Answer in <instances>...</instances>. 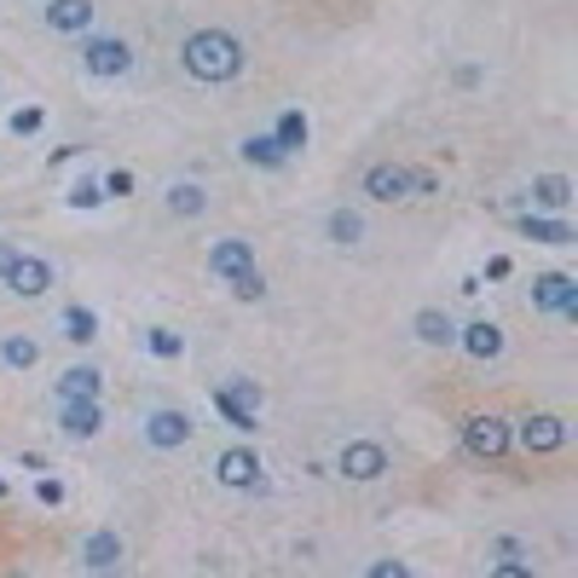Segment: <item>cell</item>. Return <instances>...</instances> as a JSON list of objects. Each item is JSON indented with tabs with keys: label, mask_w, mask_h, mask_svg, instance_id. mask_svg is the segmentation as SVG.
<instances>
[{
	"label": "cell",
	"mask_w": 578,
	"mask_h": 578,
	"mask_svg": "<svg viewBox=\"0 0 578 578\" xmlns=\"http://www.w3.org/2000/svg\"><path fill=\"white\" fill-rule=\"evenodd\" d=\"M58 428H65L70 440H93V434L105 428V411H99V400H58Z\"/></svg>",
	"instance_id": "12"
},
{
	"label": "cell",
	"mask_w": 578,
	"mask_h": 578,
	"mask_svg": "<svg viewBox=\"0 0 578 578\" xmlns=\"http://www.w3.org/2000/svg\"><path fill=\"white\" fill-rule=\"evenodd\" d=\"M458 347H463L469 359H498V354H504V330L492 324V319H481V324L458 330Z\"/></svg>",
	"instance_id": "14"
},
{
	"label": "cell",
	"mask_w": 578,
	"mask_h": 578,
	"mask_svg": "<svg viewBox=\"0 0 578 578\" xmlns=\"http://www.w3.org/2000/svg\"><path fill=\"white\" fill-rule=\"evenodd\" d=\"M567 203H573V180L567 174H539V180H532V209L562 215Z\"/></svg>",
	"instance_id": "17"
},
{
	"label": "cell",
	"mask_w": 578,
	"mask_h": 578,
	"mask_svg": "<svg viewBox=\"0 0 578 578\" xmlns=\"http://www.w3.org/2000/svg\"><path fill=\"white\" fill-rule=\"evenodd\" d=\"M18 255H24V243H7V238H0V278L12 273V261H18Z\"/></svg>",
	"instance_id": "35"
},
{
	"label": "cell",
	"mask_w": 578,
	"mask_h": 578,
	"mask_svg": "<svg viewBox=\"0 0 578 578\" xmlns=\"http://www.w3.org/2000/svg\"><path fill=\"white\" fill-rule=\"evenodd\" d=\"M330 238H336V243H359L365 238V220L354 209H336V215H330Z\"/></svg>",
	"instance_id": "26"
},
{
	"label": "cell",
	"mask_w": 578,
	"mask_h": 578,
	"mask_svg": "<svg viewBox=\"0 0 578 578\" xmlns=\"http://www.w3.org/2000/svg\"><path fill=\"white\" fill-rule=\"evenodd\" d=\"M47 30H58V35H81L93 24V0H47Z\"/></svg>",
	"instance_id": "13"
},
{
	"label": "cell",
	"mask_w": 578,
	"mask_h": 578,
	"mask_svg": "<svg viewBox=\"0 0 578 578\" xmlns=\"http://www.w3.org/2000/svg\"><path fill=\"white\" fill-rule=\"evenodd\" d=\"M0 284H7L18 301H41V296L53 289V266L41 261V255H18V261H12V273L0 278Z\"/></svg>",
	"instance_id": "4"
},
{
	"label": "cell",
	"mask_w": 578,
	"mask_h": 578,
	"mask_svg": "<svg viewBox=\"0 0 578 578\" xmlns=\"http://www.w3.org/2000/svg\"><path fill=\"white\" fill-rule=\"evenodd\" d=\"M81 562H88V573H105V567H122V539L111 527L88 532V544H81Z\"/></svg>",
	"instance_id": "16"
},
{
	"label": "cell",
	"mask_w": 578,
	"mask_h": 578,
	"mask_svg": "<svg viewBox=\"0 0 578 578\" xmlns=\"http://www.w3.org/2000/svg\"><path fill=\"white\" fill-rule=\"evenodd\" d=\"M81 70L99 76V81L128 76L134 70V47H128V41H116V35H99V41H88V53H81Z\"/></svg>",
	"instance_id": "2"
},
{
	"label": "cell",
	"mask_w": 578,
	"mask_h": 578,
	"mask_svg": "<svg viewBox=\"0 0 578 578\" xmlns=\"http://www.w3.org/2000/svg\"><path fill=\"white\" fill-rule=\"evenodd\" d=\"M162 203H169L180 220H192V215L209 209V192H203V185H192V180H180V185H169V197H162Z\"/></svg>",
	"instance_id": "21"
},
{
	"label": "cell",
	"mask_w": 578,
	"mask_h": 578,
	"mask_svg": "<svg viewBox=\"0 0 578 578\" xmlns=\"http://www.w3.org/2000/svg\"><path fill=\"white\" fill-rule=\"evenodd\" d=\"M215 411H220V417L232 423L238 434H250V428H255V411H243V405H238L232 394H226V388H215Z\"/></svg>",
	"instance_id": "25"
},
{
	"label": "cell",
	"mask_w": 578,
	"mask_h": 578,
	"mask_svg": "<svg viewBox=\"0 0 578 578\" xmlns=\"http://www.w3.org/2000/svg\"><path fill=\"white\" fill-rule=\"evenodd\" d=\"M144 440H151L157 451H180L185 440H192V417L185 411H144Z\"/></svg>",
	"instance_id": "7"
},
{
	"label": "cell",
	"mask_w": 578,
	"mask_h": 578,
	"mask_svg": "<svg viewBox=\"0 0 578 578\" xmlns=\"http://www.w3.org/2000/svg\"><path fill=\"white\" fill-rule=\"evenodd\" d=\"M307 134H313V128H307V116H301V111H284V116H278V128H273V139L284 144V157L307 151Z\"/></svg>",
	"instance_id": "23"
},
{
	"label": "cell",
	"mask_w": 578,
	"mask_h": 578,
	"mask_svg": "<svg viewBox=\"0 0 578 578\" xmlns=\"http://www.w3.org/2000/svg\"><path fill=\"white\" fill-rule=\"evenodd\" d=\"M509 555H527L521 539H498V562H509Z\"/></svg>",
	"instance_id": "37"
},
{
	"label": "cell",
	"mask_w": 578,
	"mask_h": 578,
	"mask_svg": "<svg viewBox=\"0 0 578 578\" xmlns=\"http://www.w3.org/2000/svg\"><path fill=\"white\" fill-rule=\"evenodd\" d=\"M365 197L405 203L411 197V169H400V162H370V169H365Z\"/></svg>",
	"instance_id": "11"
},
{
	"label": "cell",
	"mask_w": 578,
	"mask_h": 578,
	"mask_svg": "<svg viewBox=\"0 0 578 578\" xmlns=\"http://www.w3.org/2000/svg\"><path fill=\"white\" fill-rule=\"evenodd\" d=\"M463 446L474 458H504L509 451V423L504 417H469L463 423Z\"/></svg>",
	"instance_id": "10"
},
{
	"label": "cell",
	"mask_w": 578,
	"mask_h": 578,
	"mask_svg": "<svg viewBox=\"0 0 578 578\" xmlns=\"http://www.w3.org/2000/svg\"><path fill=\"white\" fill-rule=\"evenodd\" d=\"M99 203H105V185H93V180L70 185V209H99Z\"/></svg>",
	"instance_id": "28"
},
{
	"label": "cell",
	"mask_w": 578,
	"mask_h": 578,
	"mask_svg": "<svg viewBox=\"0 0 578 578\" xmlns=\"http://www.w3.org/2000/svg\"><path fill=\"white\" fill-rule=\"evenodd\" d=\"M99 388H105V377H99L93 365H70L65 377H58V400H99Z\"/></svg>",
	"instance_id": "18"
},
{
	"label": "cell",
	"mask_w": 578,
	"mask_h": 578,
	"mask_svg": "<svg viewBox=\"0 0 578 578\" xmlns=\"http://www.w3.org/2000/svg\"><path fill=\"white\" fill-rule=\"evenodd\" d=\"M105 192H111V197H128V192H134V174H128V169H111V174H105Z\"/></svg>",
	"instance_id": "33"
},
{
	"label": "cell",
	"mask_w": 578,
	"mask_h": 578,
	"mask_svg": "<svg viewBox=\"0 0 578 578\" xmlns=\"http://www.w3.org/2000/svg\"><path fill=\"white\" fill-rule=\"evenodd\" d=\"M35 492H41V504H65V481H41Z\"/></svg>",
	"instance_id": "36"
},
{
	"label": "cell",
	"mask_w": 578,
	"mask_h": 578,
	"mask_svg": "<svg viewBox=\"0 0 578 578\" xmlns=\"http://www.w3.org/2000/svg\"><path fill=\"white\" fill-rule=\"evenodd\" d=\"M509 440H521L527 451H562V446H567V423L555 417V411H532V417L515 428Z\"/></svg>",
	"instance_id": "6"
},
{
	"label": "cell",
	"mask_w": 578,
	"mask_h": 578,
	"mask_svg": "<svg viewBox=\"0 0 578 578\" xmlns=\"http://www.w3.org/2000/svg\"><path fill=\"white\" fill-rule=\"evenodd\" d=\"M532 307L562 313V319H578V278H567V273H539V278H532Z\"/></svg>",
	"instance_id": "3"
},
{
	"label": "cell",
	"mask_w": 578,
	"mask_h": 578,
	"mask_svg": "<svg viewBox=\"0 0 578 578\" xmlns=\"http://www.w3.org/2000/svg\"><path fill=\"white\" fill-rule=\"evenodd\" d=\"M209 273L215 278H243V273H255V243H243V238H220L209 243Z\"/></svg>",
	"instance_id": "8"
},
{
	"label": "cell",
	"mask_w": 578,
	"mask_h": 578,
	"mask_svg": "<svg viewBox=\"0 0 578 578\" xmlns=\"http://www.w3.org/2000/svg\"><path fill=\"white\" fill-rule=\"evenodd\" d=\"M411 330H417L423 347H458V324H451L440 307H423V313L411 319Z\"/></svg>",
	"instance_id": "15"
},
{
	"label": "cell",
	"mask_w": 578,
	"mask_h": 578,
	"mask_svg": "<svg viewBox=\"0 0 578 578\" xmlns=\"http://www.w3.org/2000/svg\"><path fill=\"white\" fill-rule=\"evenodd\" d=\"M232 296H238V301H261V296H266L261 266H255V273H243V278H232Z\"/></svg>",
	"instance_id": "29"
},
{
	"label": "cell",
	"mask_w": 578,
	"mask_h": 578,
	"mask_svg": "<svg viewBox=\"0 0 578 578\" xmlns=\"http://www.w3.org/2000/svg\"><path fill=\"white\" fill-rule=\"evenodd\" d=\"M365 578H411V567H405V562H377Z\"/></svg>",
	"instance_id": "34"
},
{
	"label": "cell",
	"mask_w": 578,
	"mask_h": 578,
	"mask_svg": "<svg viewBox=\"0 0 578 578\" xmlns=\"http://www.w3.org/2000/svg\"><path fill=\"white\" fill-rule=\"evenodd\" d=\"M180 65H185V76H192V81L220 88V81H232L243 70V41L226 35V30H197V35H185Z\"/></svg>",
	"instance_id": "1"
},
{
	"label": "cell",
	"mask_w": 578,
	"mask_h": 578,
	"mask_svg": "<svg viewBox=\"0 0 578 578\" xmlns=\"http://www.w3.org/2000/svg\"><path fill=\"white\" fill-rule=\"evenodd\" d=\"M215 481L220 486H232V492H250L261 486V458L250 446H232V451H220V463H215Z\"/></svg>",
	"instance_id": "9"
},
{
	"label": "cell",
	"mask_w": 578,
	"mask_h": 578,
	"mask_svg": "<svg viewBox=\"0 0 578 578\" xmlns=\"http://www.w3.org/2000/svg\"><path fill=\"white\" fill-rule=\"evenodd\" d=\"M151 354H157V359H180L185 342L174 336V330H151Z\"/></svg>",
	"instance_id": "30"
},
{
	"label": "cell",
	"mask_w": 578,
	"mask_h": 578,
	"mask_svg": "<svg viewBox=\"0 0 578 578\" xmlns=\"http://www.w3.org/2000/svg\"><path fill=\"white\" fill-rule=\"evenodd\" d=\"M226 394H232L243 411H261V388H255V382H243V377H238V382H226Z\"/></svg>",
	"instance_id": "31"
},
{
	"label": "cell",
	"mask_w": 578,
	"mask_h": 578,
	"mask_svg": "<svg viewBox=\"0 0 578 578\" xmlns=\"http://www.w3.org/2000/svg\"><path fill=\"white\" fill-rule=\"evenodd\" d=\"M93 578H122V573H116V567H105V573H93Z\"/></svg>",
	"instance_id": "38"
},
{
	"label": "cell",
	"mask_w": 578,
	"mask_h": 578,
	"mask_svg": "<svg viewBox=\"0 0 578 578\" xmlns=\"http://www.w3.org/2000/svg\"><path fill=\"white\" fill-rule=\"evenodd\" d=\"M41 122H47V111L30 105V111H18V116H12V134H18V139H24V134H41Z\"/></svg>",
	"instance_id": "32"
},
{
	"label": "cell",
	"mask_w": 578,
	"mask_h": 578,
	"mask_svg": "<svg viewBox=\"0 0 578 578\" xmlns=\"http://www.w3.org/2000/svg\"><path fill=\"white\" fill-rule=\"evenodd\" d=\"M0 359H7L12 370H35V359H41V347H35L30 336H7V342H0Z\"/></svg>",
	"instance_id": "24"
},
{
	"label": "cell",
	"mask_w": 578,
	"mask_h": 578,
	"mask_svg": "<svg viewBox=\"0 0 578 578\" xmlns=\"http://www.w3.org/2000/svg\"><path fill=\"white\" fill-rule=\"evenodd\" d=\"M243 162H255V169H284V144L273 139V134H250L243 139Z\"/></svg>",
	"instance_id": "22"
},
{
	"label": "cell",
	"mask_w": 578,
	"mask_h": 578,
	"mask_svg": "<svg viewBox=\"0 0 578 578\" xmlns=\"http://www.w3.org/2000/svg\"><path fill=\"white\" fill-rule=\"evenodd\" d=\"M0 498H7V481H0Z\"/></svg>",
	"instance_id": "39"
},
{
	"label": "cell",
	"mask_w": 578,
	"mask_h": 578,
	"mask_svg": "<svg viewBox=\"0 0 578 578\" xmlns=\"http://www.w3.org/2000/svg\"><path fill=\"white\" fill-rule=\"evenodd\" d=\"M486 578H539V567H532L527 555H509V562H492Z\"/></svg>",
	"instance_id": "27"
},
{
	"label": "cell",
	"mask_w": 578,
	"mask_h": 578,
	"mask_svg": "<svg viewBox=\"0 0 578 578\" xmlns=\"http://www.w3.org/2000/svg\"><path fill=\"white\" fill-rule=\"evenodd\" d=\"M336 469L347 474V481H382V474H388V451L377 440H347Z\"/></svg>",
	"instance_id": "5"
},
{
	"label": "cell",
	"mask_w": 578,
	"mask_h": 578,
	"mask_svg": "<svg viewBox=\"0 0 578 578\" xmlns=\"http://www.w3.org/2000/svg\"><path fill=\"white\" fill-rule=\"evenodd\" d=\"M521 232L532 243H550V250H567L573 243V226L567 220H544V215H521Z\"/></svg>",
	"instance_id": "19"
},
{
	"label": "cell",
	"mask_w": 578,
	"mask_h": 578,
	"mask_svg": "<svg viewBox=\"0 0 578 578\" xmlns=\"http://www.w3.org/2000/svg\"><path fill=\"white\" fill-rule=\"evenodd\" d=\"M58 330H65L76 347L99 342V319H93V307H65V313H58Z\"/></svg>",
	"instance_id": "20"
}]
</instances>
